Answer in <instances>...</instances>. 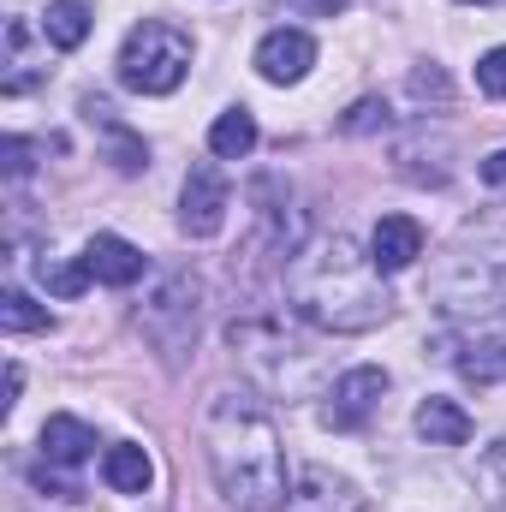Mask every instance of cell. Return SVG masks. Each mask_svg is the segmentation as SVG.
I'll use <instances>...</instances> for the list:
<instances>
[{
	"instance_id": "d6986e66",
	"label": "cell",
	"mask_w": 506,
	"mask_h": 512,
	"mask_svg": "<svg viewBox=\"0 0 506 512\" xmlns=\"http://www.w3.org/2000/svg\"><path fill=\"white\" fill-rule=\"evenodd\" d=\"M0 322H6L12 334H36V328H48L54 316H48L30 292H18V286H12V292H0Z\"/></svg>"
},
{
	"instance_id": "30bf717a",
	"label": "cell",
	"mask_w": 506,
	"mask_h": 512,
	"mask_svg": "<svg viewBox=\"0 0 506 512\" xmlns=\"http://www.w3.org/2000/svg\"><path fill=\"white\" fill-rule=\"evenodd\" d=\"M417 256H423V227L411 215H381L376 233H370V262H376L381 274H399Z\"/></svg>"
},
{
	"instance_id": "5bb4252c",
	"label": "cell",
	"mask_w": 506,
	"mask_h": 512,
	"mask_svg": "<svg viewBox=\"0 0 506 512\" xmlns=\"http://www.w3.org/2000/svg\"><path fill=\"white\" fill-rule=\"evenodd\" d=\"M48 66H36L30 54V18H6V72H0V90L6 96H24Z\"/></svg>"
},
{
	"instance_id": "9c48e42d",
	"label": "cell",
	"mask_w": 506,
	"mask_h": 512,
	"mask_svg": "<svg viewBox=\"0 0 506 512\" xmlns=\"http://www.w3.org/2000/svg\"><path fill=\"white\" fill-rule=\"evenodd\" d=\"M316 66V36L310 30H268L256 42V72L268 84H298Z\"/></svg>"
},
{
	"instance_id": "cb8c5ba5",
	"label": "cell",
	"mask_w": 506,
	"mask_h": 512,
	"mask_svg": "<svg viewBox=\"0 0 506 512\" xmlns=\"http://www.w3.org/2000/svg\"><path fill=\"white\" fill-rule=\"evenodd\" d=\"M376 114H387L381 102H358V108H352V120H346V131H370V126H376Z\"/></svg>"
},
{
	"instance_id": "5b68a950",
	"label": "cell",
	"mask_w": 506,
	"mask_h": 512,
	"mask_svg": "<svg viewBox=\"0 0 506 512\" xmlns=\"http://www.w3.org/2000/svg\"><path fill=\"white\" fill-rule=\"evenodd\" d=\"M185 72H191V36L161 18H143L120 48V84L137 96H167L185 84Z\"/></svg>"
},
{
	"instance_id": "ba28073f",
	"label": "cell",
	"mask_w": 506,
	"mask_h": 512,
	"mask_svg": "<svg viewBox=\"0 0 506 512\" xmlns=\"http://www.w3.org/2000/svg\"><path fill=\"white\" fill-rule=\"evenodd\" d=\"M286 512H364V495H358L340 471L304 465V471L292 477V489H286Z\"/></svg>"
},
{
	"instance_id": "7402d4cb",
	"label": "cell",
	"mask_w": 506,
	"mask_h": 512,
	"mask_svg": "<svg viewBox=\"0 0 506 512\" xmlns=\"http://www.w3.org/2000/svg\"><path fill=\"white\" fill-rule=\"evenodd\" d=\"M477 84H483V96L506 102V48H489V54L477 60Z\"/></svg>"
},
{
	"instance_id": "ffe728a7",
	"label": "cell",
	"mask_w": 506,
	"mask_h": 512,
	"mask_svg": "<svg viewBox=\"0 0 506 512\" xmlns=\"http://www.w3.org/2000/svg\"><path fill=\"white\" fill-rule=\"evenodd\" d=\"M36 274H42V280H48L60 298H78V292L90 286V268H84V256H78L72 268H48V256H42V262H36Z\"/></svg>"
},
{
	"instance_id": "7c38bea8",
	"label": "cell",
	"mask_w": 506,
	"mask_h": 512,
	"mask_svg": "<svg viewBox=\"0 0 506 512\" xmlns=\"http://www.w3.org/2000/svg\"><path fill=\"white\" fill-rule=\"evenodd\" d=\"M417 435H423L429 447H465V441H471V417H465L459 399L429 393V399L417 405Z\"/></svg>"
},
{
	"instance_id": "603a6c76",
	"label": "cell",
	"mask_w": 506,
	"mask_h": 512,
	"mask_svg": "<svg viewBox=\"0 0 506 512\" xmlns=\"http://www.w3.org/2000/svg\"><path fill=\"white\" fill-rule=\"evenodd\" d=\"M0 155H6V173H12V179H24V173H30V143H24V137H6V149H0Z\"/></svg>"
},
{
	"instance_id": "2e32d148",
	"label": "cell",
	"mask_w": 506,
	"mask_h": 512,
	"mask_svg": "<svg viewBox=\"0 0 506 512\" xmlns=\"http://www.w3.org/2000/svg\"><path fill=\"white\" fill-rule=\"evenodd\" d=\"M102 477H108L114 495H143L149 477H155V465H149L143 447H108V453H102Z\"/></svg>"
},
{
	"instance_id": "277c9868",
	"label": "cell",
	"mask_w": 506,
	"mask_h": 512,
	"mask_svg": "<svg viewBox=\"0 0 506 512\" xmlns=\"http://www.w3.org/2000/svg\"><path fill=\"white\" fill-rule=\"evenodd\" d=\"M197 322H203V280L191 268H173L155 280V292L143 298L137 310V328L143 340L161 352V364H179L191 346H197Z\"/></svg>"
},
{
	"instance_id": "52a82bcc",
	"label": "cell",
	"mask_w": 506,
	"mask_h": 512,
	"mask_svg": "<svg viewBox=\"0 0 506 512\" xmlns=\"http://www.w3.org/2000/svg\"><path fill=\"white\" fill-rule=\"evenodd\" d=\"M381 399H387V370H346L340 382L328 387V405H322V423L328 429H364L370 417L381 411Z\"/></svg>"
},
{
	"instance_id": "ac0fdd59",
	"label": "cell",
	"mask_w": 506,
	"mask_h": 512,
	"mask_svg": "<svg viewBox=\"0 0 506 512\" xmlns=\"http://www.w3.org/2000/svg\"><path fill=\"white\" fill-rule=\"evenodd\" d=\"M84 36H90V6L84 0H48V42L78 48Z\"/></svg>"
},
{
	"instance_id": "7a4b0ae2",
	"label": "cell",
	"mask_w": 506,
	"mask_h": 512,
	"mask_svg": "<svg viewBox=\"0 0 506 512\" xmlns=\"http://www.w3.org/2000/svg\"><path fill=\"white\" fill-rule=\"evenodd\" d=\"M203 453L215 471V489L239 512H280L286 507V453L274 417L251 393H215L203 417Z\"/></svg>"
},
{
	"instance_id": "8fae6325",
	"label": "cell",
	"mask_w": 506,
	"mask_h": 512,
	"mask_svg": "<svg viewBox=\"0 0 506 512\" xmlns=\"http://www.w3.org/2000/svg\"><path fill=\"white\" fill-rule=\"evenodd\" d=\"M84 268H90V280H102V286H131V280L143 274V251L126 245L120 233H96V239L84 245Z\"/></svg>"
},
{
	"instance_id": "9a60e30c",
	"label": "cell",
	"mask_w": 506,
	"mask_h": 512,
	"mask_svg": "<svg viewBox=\"0 0 506 512\" xmlns=\"http://www.w3.org/2000/svg\"><path fill=\"white\" fill-rule=\"evenodd\" d=\"M256 149V114L251 108H227L215 126H209V155L215 161H245Z\"/></svg>"
},
{
	"instance_id": "44dd1931",
	"label": "cell",
	"mask_w": 506,
	"mask_h": 512,
	"mask_svg": "<svg viewBox=\"0 0 506 512\" xmlns=\"http://www.w3.org/2000/svg\"><path fill=\"white\" fill-rule=\"evenodd\" d=\"M483 483H489V507L506 512V441L489 447V459H483Z\"/></svg>"
},
{
	"instance_id": "e0dca14e",
	"label": "cell",
	"mask_w": 506,
	"mask_h": 512,
	"mask_svg": "<svg viewBox=\"0 0 506 512\" xmlns=\"http://www.w3.org/2000/svg\"><path fill=\"white\" fill-rule=\"evenodd\" d=\"M453 364H459V376L477 387L489 382H506V346L501 340H471V346H459L453 352Z\"/></svg>"
},
{
	"instance_id": "d4e9b609",
	"label": "cell",
	"mask_w": 506,
	"mask_h": 512,
	"mask_svg": "<svg viewBox=\"0 0 506 512\" xmlns=\"http://www.w3.org/2000/svg\"><path fill=\"white\" fill-rule=\"evenodd\" d=\"M483 179H489V185H506V149H495V155L483 161Z\"/></svg>"
},
{
	"instance_id": "4fadbf2b",
	"label": "cell",
	"mask_w": 506,
	"mask_h": 512,
	"mask_svg": "<svg viewBox=\"0 0 506 512\" xmlns=\"http://www.w3.org/2000/svg\"><path fill=\"white\" fill-rule=\"evenodd\" d=\"M90 453H96V429H90V423H78V417H48V423H42V459H48V465L72 471V465H84Z\"/></svg>"
},
{
	"instance_id": "6da1fadb",
	"label": "cell",
	"mask_w": 506,
	"mask_h": 512,
	"mask_svg": "<svg viewBox=\"0 0 506 512\" xmlns=\"http://www.w3.org/2000/svg\"><path fill=\"white\" fill-rule=\"evenodd\" d=\"M286 298L322 334H370L393 316V292L381 286V268L346 233L310 239L286 262Z\"/></svg>"
},
{
	"instance_id": "3957f363",
	"label": "cell",
	"mask_w": 506,
	"mask_h": 512,
	"mask_svg": "<svg viewBox=\"0 0 506 512\" xmlns=\"http://www.w3.org/2000/svg\"><path fill=\"white\" fill-rule=\"evenodd\" d=\"M227 346H233V358L245 364V376H251L256 387H268V393H280V399L310 393L316 376H322V352H316L304 334H292L286 322H274V316H245V322H233V328H227Z\"/></svg>"
},
{
	"instance_id": "8992f818",
	"label": "cell",
	"mask_w": 506,
	"mask_h": 512,
	"mask_svg": "<svg viewBox=\"0 0 506 512\" xmlns=\"http://www.w3.org/2000/svg\"><path fill=\"white\" fill-rule=\"evenodd\" d=\"M227 209H233V191L221 179L215 161H197L185 173V191H179V233L185 239H215L227 227Z\"/></svg>"
}]
</instances>
